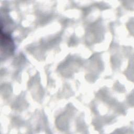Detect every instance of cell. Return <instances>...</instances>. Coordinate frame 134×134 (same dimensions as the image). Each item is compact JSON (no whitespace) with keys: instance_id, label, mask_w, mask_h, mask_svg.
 Segmentation results:
<instances>
[{"instance_id":"cell-1","label":"cell","mask_w":134,"mask_h":134,"mask_svg":"<svg viewBox=\"0 0 134 134\" xmlns=\"http://www.w3.org/2000/svg\"><path fill=\"white\" fill-rule=\"evenodd\" d=\"M1 43L2 49L8 53H12L14 50V44L11 36L6 32H1Z\"/></svg>"}]
</instances>
